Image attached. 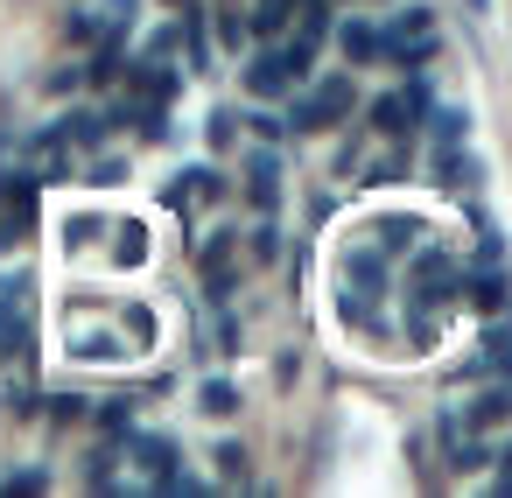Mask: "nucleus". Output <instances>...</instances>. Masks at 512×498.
Listing matches in <instances>:
<instances>
[{
	"instance_id": "nucleus-11",
	"label": "nucleus",
	"mask_w": 512,
	"mask_h": 498,
	"mask_svg": "<svg viewBox=\"0 0 512 498\" xmlns=\"http://www.w3.org/2000/svg\"><path fill=\"white\" fill-rule=\"evenodd\" d=\"M120 456H127V463H141V477H148V484H155V477H169V470L183 463L176 435H162V428H134V435L120 442Z\"/></svg>"
},
{
	"instance_id": "nucleus-35",
	"label": "nucleus",
	"mask_w": 512,
	"mask_h": 498,
	"mask_svg": "<svg viewBox=\"0 0 512 498\" xmlns=\"http://www.w3.org/2000/svg\"><path fill=\"white\" fill-rule=\"evenodd\" d=\"M358 162H365V134H351V141H344V148H337V176H351V169H358Z\"/></svg>"
},
{
	"instance_id": "nucleus-38",
	"label": "nucleus",
	"mask_w": 512,
	"mask_h": 498,
	"mask_svg": "<svg viewBox=\"0 0 512 498\" xmlns=\"http://www.w3.org/2000/svg\"><path fill=\"white\" fill-rule=\"evenodd\" d=\"M127 323H134V337H141V344H155V316H148V309H127Z\"/></svg>"
},
{
	"instance_id": "nucleus-23",
	"label": "nucleus",
	"mask_w": 512,
	"mask_h": 498,
	"mask_svg": "<svg viewBox=\"0 0 512 498\" xmlns=\"http://www.w3.org/2000/svg\"><path fill=\"white\" fill-rule=\"evenodd\" d=\"M239 239H246V260H253V267H274V260H281V225H274V218H260V225L239 232Z\"/></svg>"
},
{
	"instance_id": "nucleus-32",
	"label": "nucleus",
	"mask_w": 512,
	"mask_h": 498,
	"mask_svg": "<svg viewBox=\"0 0 512 498\" xmlns=\"http://www.w3.org/2000/svg\"><path fill=\"white\" fill-rule=\"evenodd\" d=\"M15 491H50V470H8L0 477V498H15Z\"/></svg>"
},
{
	"instance_id": "nucleus-16",
	"label": "nucleus",
	"mask_w": 512,
	"mask_h": 498,
	"mask_svg": "<svg viewBox=\"0 0 512 498\" xmlns=\"http://www.w3.org/2000/svg\"><path fill=\"white\" fill-rule=\"evenodd\" d=\"M421 127H428L435 148H456V141H470V106H456V99H449V106H428Z\"/></svg>"
},
{
	"instance_id": "nucleus-1",
	"label": "nucleus",
	"mask_w": 512,
	"mask_h": 498,
	"mask_svg": "<svg viewBox=\"0 0 512 498\" xmlns=\"http://www.w3.org/2000/svg\"><path fill=\"white\" fill-rule=\"evenodd\" d=\"M414 260H407V302H414V337H435V316L449 309V302H463L456 295V267L463 260H449L442 246H407Z\"/></svg>"
},
{
	"instance_id": "nucleus-31",
	"label": "nucleus",
	"mask_w": 512,
	"mask_h": 498,
	"mask_svg": "<svg viewBox=\"0 0 512 498\" xmlns=\"http://www.w3.org/2000/svg\"><path fill=\"white\" fill-rule=\"evenodd\" d=\"M204 134H211V148H232V141H239V113H232V106H211Z\"/></svg>"
},
{
	"instance_id": "nucleus-3",
	"label": "nucleus",
	"mask_w": 512,
	"mask_h": 498,
	"mask_svg": "<svg viewBox=\"0 0 512 498\" xmlns=\"http://www.w3.org/2000/svg\"><path fill=\"white\" fill-rule=\"evenodd\" d=\"M0 358H8V372L36 358V274L29 267L0 274Z\"/></svg>"
},
{
	"instance_id": "nucleus-13",
	"label": "nucleus",
	"mask_w": 512,
	"mask_h": 498,
	"mask_svg": "<svg viewBox=\"0 0 512 498\" xmlns=\"http://www.w3.org/2000/svg\"><path fill=\"white\" fill-rule=\"evenodd\" d=\"M50 127L64 134V148H71V155H99V148L113 141V127H106V106H71V113H57Z\"/></svg>"
},
{
	"instance_id": "nucleus-30",
	"label": "nucleus",
	"mask_w": 512,
	"mask_h": 498,
	"mask_svg": "<svg viewBox=\"0 0 512 498\" xmlns=\"http://www.w3.org/2000/svg\"><path fill=\"white\" fill-rule=\"evenodd\" d=\"M211 463H218V477H225V484H253V470H246V449H239V442H218V456H211Z\"/></svg>"
},
{
	"instance_id": "nucleus-39",
	"label": "nucleus",
	"mask_w": 512,
	"mask_h": 498,
	"mask_svg": "<svg viewBox=\"0 0 512 498\" xmlns=\"http://www.w3.org/2000/svg\"><path fill=\"white\" fill-rule=\"evenodd\" d=\"M491 463H498V491H505V498H512V442H505V449H498V456H491Z\"/></svg>"
},
{
	"instance_id": "nucleus-26",
	"label": "nucleus",
	"mask_w": 512,
	"mask_h": 498,
	"mask_svg": "<svg viewBox=\"0 0 512 498\" xmlns=\"http://www.w3.org/2000/svg\"><path fill=\"white\" fill-rule=\"evenodd\" d=\"M99 29H106V15H99V8H71V15H64V43H78V50H92V43H99Z\"/></svg>"
},
{
	"instance_id": "nucleus-36",
	"label": "nucleus",
	"mask_w": 512,
	"mask_h": 498,
	"mask_svg": "<svg viewBox=\"0 0 512 498\" xmlns=\"http://www.w3.org/2000/svg\"><path fill=\"white\" fill-rule=\"evenodd\" d=\"M106 22H141V0H99Z\"/></svg>"
},
{
	"instance_id": "nucleus-15",
	"label": "nucleus",
	"mask_w": 512,
	"mask_h": 498,
	"mask_svg": "<svg viewBox=\"0 0 512 498\" xmlns=\"http://www.w3.org/2000/svg\"><path fill=\"white\" fill-rule=\"evenodd\" d=\"M477 386H484V379H477ZM498 421H512V379L484 386V393L463 407V428H498Z\"/></svg>"
},
{
	"instance_id": "nucleus-19",
	"label": "nucleus",
	"mask_w": 512,
	"mask_h": 498,
	"mask_svg": "<svg viewBox=\"0 0 512 498\" xmlns=\"http://www.w3.org/2000/svg\"><path fill=\"white\" fill-rule=\"evenodd\" d=\"M197 407H204L211 421H232V414H239V379H225V372H211V379L197 386Z\"/></svg>"
},
{
	"instance_id": "nucleus-8",
	"label": "nucleus",
	"mask_w": 512,
	"mask_h": 498,
	"mask_svg": "<svg viewBox=\"0 0 512 498\" xmlns=\"http://www.w3.org/2000/svg\"><path fill=\"white\" fill-rule=\"evenodd\" d=\"M15 162H22V169H29L43 190H50V183H71V169H78L57 127H36V134H22V141H15Z\"/></svg>"
},
{
	"instance_id": "nucleus-12",
	"label": "nucleus",
	"mask_w": 512,
	"mask_h": 498,
	"mask_svg": "<svg viewBox=\"0 0 512 498\" xmlns=\"http://www.w3.org/2000/svg\"><path fill=\"white\" fill-rule=\"evenodd\" d=\"M330 36H337V50H344V71H372V64L386 57V36H379L372 15H351V22H337Z\"/></svg>"
},
{
	"instance_id": "nucleus-14",
	"label": "nucleus",
	"mask_w": 512,
	"mask_h": 498,
	"mask_svg": "<svg viewBox=\"0 0 512 498\" xmlns=\"http://www.w3.org/2000/svg\"><path fill=\"white\" fill-rule=\"evenodd\" d=\"M435 183H442V190H477V183H484V162H477L463 141H456V148H435Z\"/></svg>"
},
{
	"instance_id": "nucleus-22",
	"label": "nucleus",
	"mask_w": 512,
	"mask_h": 498,
	"mask_svg": "<svg viewBox=\"0 0 512 498\" xmlns=\"http://www.w3.org/2000/svg\"><path fill=\"white\" fill-rule=\"evenodd\" d=\"M92 421H99V435H113V442H127V435L141 428V421H134V400H127V393L99 400V414H92Z\"/></svg>"
},
{
	"instance_id": "nucleus-9",
	"label": "nucleus",
	"mask_w": 512,
	"mask_h": 498,
	"mask_svg": "<svg viewBox=\"0 0 512 498\" xmlns=\"http://www.w3.org/2000/svg\"><path fill=\"white\" fill-rule=\"evenodd\" d=\"M162 204H169V211H197V204H225V176H218L211 162H183V169L169 176V190H162Z\"/></svg>"
},
{
	"instance_id": "nucleus-24",
	"label": "nucleus",
	"mask_w": 512,
	"mask_h": 498,
	"mask_svg": "<svg viewBox=\"0 0 512 498\" xmlns=\"http://www.w3.org/2000/svg\"><path fill=\"white\" fill-rule=\"evenodd\" d=\"M113 463H120V442L106 435V442L85 456V491H113V484H120V477H113Z\"/></svg>"
},
{
	"instance_id": "nucleus-6",
	"label": "nucleus",
	"mask_w": 512,
	"mask_h": 498,
	"mask_svg": "<svg viewBox=\"0 0 512 498\" xmlns=\"http://www.w3.org/2000/svg\"><path fill=\"white\" fill-rule=\"evenodd\" d=\"M239 85H246L253 106H281V99L295 92V71H288L281 43H246V71H239Z\"/></svg>"
},
{
	"instance_id": "nucleus-25",
	"label": "nucleus",
	"mask_w": 512,
	"mask_h": 498,
	"mask_svg": "<svg viewBox=\"0 0 512 498\" xmlns=\"http://www.w3.org/2000/svg\"><path fill=\"white\" fill-rule=\"evenodd\" d=\"M421 29H435V8H428V0H407V8L393 15V29H379V36L400 43V36H421Z\"/></svg>"
},
{
	"instance_id": "nucleus-29",
	"label": "nucleus",
	"mask_w": 512,
	"mask_h": 498,
	"mask_svg": "<svg viewBox=\"0 0 512 498\" xmlns=\"http://www.w3.org/2000/svg\"><path fill=\"white\" fill-rule=\"evenodd\" d=\"M176 50H183V22H162L141 36V57H176Z\"/></svg>"
},
{
	"instance_id": "nucleus-41",
	"label": "nucleus",
	"mask_w": 512,
	"mask_h": 498,
	"mask_svg": "<svg viewBox=\"0 0 512 498\" xmlns=\"http://www.w3.org/2000/svg\"><path fill=\"white\" fill-rule=\"evenodd\" d=\"M162 8H183V0H162Z\"/></svg>"
},
{
	"instance_id": "nucleus-42",
	"label": "nucleus",
	"mask_w": 512,
	"mask_h": 498,
	"mask_svg": "<svg viewBox=\"0 0 512 498\" xmlns=\"http://www.w3.org/2000/svg\"><path fill=\"white\" fill-rule=\"evenodd\" d=\"M0 148H8V134H0Z\"/></svg>"
},
{
	"instance_id": "nucleus-33",
	"label": "nucleus",
	"mask_w": 512,
	"mask_h": 498,
	"mask_svg": "<svg viewBox=\"0 0 512 498\" xmlns=\"http://www.w3.org/2000/svg\"><path fill=\"white\" fill-rule=\"evenodd\" d=\"M78 85H85V71H78V64H64V71H50V78H43V92H50V99H71Z\"/></svg>"
},
{
	"instance_id": "nucleus-7",
	"label": "nucleus",
	"mask_w": 512,
	"mask_h": 498,
	"mask_svg": "<svg viewBox=\"0 0 512 498\" xmlns=\"http://www.w3.org/2000/svg\"><path fill=\"white\" fill-rule=\"evenodd\" d=\"M197 274H204V302L225 309V302L239 295V232H232V225L197 246Z\"/></svg>"
},
{
	"instance_id": "nucleus-17",
	"label": "nucleus",
	"mask_w": 512,
	"mask_h": 498,
	"mask_svg": "<svg viewBox=\"0 0 512 498\" xmlns=\"http://www.w3.org/2000/svg\"><path fill=\"white\" fill-rule=\"evenodd\" d=\"M71 358H85V365H120V358H127V337H120V330H71Z\"/></svg>"
},
{
	"instance_id": "nucleus-34",
	"label": "nucleus",
	"mask_w": 512,
	"mask_h": 498,
	"mask_svg": "<svg viewBox=\"0 0 512 498\" xmlns=\"http://www.w3.org/2000/svg\"><path fill=\"white\" fill-rule=\"evenodd\" d=\"M92 232H106V218H64V246H92Z\"/></svg>"
},
{
	"instance_id": "nucleus-28",
	"label": "nucleus",
	"mask_w": 512,
	"mask_h": 498,
	"mask_svg": "<svg viewBox=\"0 0 512 498\" xmlns=\"http://www.w3.org/2000/svg\"><path fill=\"white\" fill-rule=\"evenodd\" d=\"M218 43L225 50H246L253 36H246V0H225V8H218Z\"/></svg>"
},
{
	"instance_id": "nucleus-4",
	"label": "nucleus",
	"mask_w": 512,
	"mask_h": 498,
	"mask_svg": "<svg viewBox=\"0 0 512 498\" xmlns=\"http://www.w3.org/2000/svg\"><path fill=\"white\" fill-rule=\"evenodd\" d=\"M379 295H386V253L351 246V260H344V323L379 330Z\"/></svg>"
},
{
	"instance_id": "nucleus-20",
	"label": "nucleus",
	"mask_w": 512,
	"mask_h": 498,
	"mask_svg": "<svg viewBox=\"0 0 512 498\" xmlns=\"http://www.w3.org/2000/svg\"><path fill=\"white\" fill-rule=\"evenodd\" d=\"M281 29H288V8H281V0H253V8H246V36H253V43H281Z\"/></svg>"
},
{
	"instance_id": "nucleus-40",
	"label": "nucleus",
	"mask_w": 512,
	"mask_h": 498,
	"mask_svg": "<svg viewBox=\"0 0 512 498\" xmlns=\"http://www.w3.org/2000/svg\"><path fill=\"white\" fill-rule=\"evenodd\" d=\"M470 15H491V0H470Z\"/></svg>"
},
{
	"instance_id": "nucleus-37",
	"label": "nucleus",
	"mask_w": 512,
	"mask_h": 498,
	"mask_svg": "<svg viewBox=\"0 0 512 498\" xmlns=\"http://www.w3.org/2000/svg\"><path fill=\"white\" fill-rule=\"evenodd\" d=\"M43 407H57V421H71V414H85V400H78V393H50Z\"/></svg>"
},
{
	"instance_id": "nucleus-18",
	"label": "nucleus",
	"mask_w": 512,
	"mask_h": 498,
	"mask_svg": "<svg viewBox=\"0 0 512 498\" xmlns=\"http://www.w3.org/2000/svg\"><path fill=\"white\" fill-rule=\"evenodd\" d=\"M358 176H365L372 190H393V183H407V176H414V148H386L379 162H358Z\"/></svg>"
},
{
	"instance_id": "nucleus-2",
	"label": "nucleus",
	"mask_w": 512,
	"mask_h": 498,
	"mask_svg": "<svg viewBox=\"0 0 512 498\" xmlns=\"http://www.w3.org/2000/svg\"><path fill=\"white\" fill-rule=\"evenodd\" d=\"M281 106H288V113H281V120H288V134H330V127L358 106V85H351V71H330V78H316V85L302 78Z\"/></svg>"
},
{
	"instance_id": "nucleus-21",
	"label": "nucleus",
	"mask_w": 512,
	"mask_h": 498,
	"mask_svg": "<svg viewBox=\"0 0 512 498\" xmlns=\"http://www.w3.org/2000/svg\"><path fill=\"white\" fill-rule=\"evenodd\" d=\"M127 176H134V162H127V155H113V148H99V155L85 162V183H92V190H120Z\"/></svg>"
},
{
	"instance_id": "nucleus-27",
	"label": "nucleus",
	"mask_w": 512,
	"mask_h": 498,
	"mask_svg": "<svg viewBox=\"0 0 512 498\" xmlns=\"http://www.w3.org/2000/svg\"><path fill=\"white\" fill-rule=\"evenodd\" d=\"M239 127H253V141H267V148H281V141H288V120H281L274 106H253V113H239Z\"/></svg>"
},
{
	"instance_id": "nucleus-5",
	"label": "nucleus",
	"mask_w": 512,
	"mask_h": 498,
	"mask_svg": "<svg viewBox=\"0 0 512 498\" xmlns=\"http://www.w3.org/2000/svg\"><path fill=\"white\" fill-rule=\"evenodd\" d=\"M435 99H428V71H407V85L400 92H379L372 99V113H365V127L372 134H386V141H407L414 127H421V113H428Z\"/></svg>"
},
{
	"instance_id": "nucleus-10",
	"label": "nucleus",
	"mask_w": 512,
	"mask_h": 498,
	"mask_svg": "<svg viewBox=\"0 0 512 498\" xmlns=\"http://www.w3.org/2000/svg\"><path fill=\"white\" fill-rule=\"evenodd\" d=\"M239 176H246V204H253L260 218H274V211H281V155L260 141V148L246 155V169H239Z\"/></svg>"
}]
</instances>
